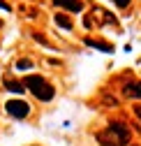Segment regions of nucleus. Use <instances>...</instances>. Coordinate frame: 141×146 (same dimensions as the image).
I'll list each match as a JSON object with an SVG mask.
<instances>
[{
  "label": "nucleus",
  "instance_id": "obj_3",
  "mask_svg": "<svg viewBox=\"0 0 141 146\" xmlns=\"http://www.w3.org/2000/svg\"><path fill=\"white\" fill-rule=\"evenodd\" d=\"M53 5L56 7H63L67 12H81L83 9V3L81 0H53Z\"/></svg>",
  "mask_w": 141,
  "mask_h": 146
},
{
  "label": "nucleus",
  "instance_id": "obj_6",
  "mask_svg": "<svg viewBox=\"0 0 141 146\" xmlns=\"http://www.w3.org/2000/svg\"><path fill=\"white\" fill-rule=\"evenodd\" d=\"M5 88L12 90V93H23V90H26V86L21 81H14V79H7V77H5Z\"/></svg>",
  "mask_w": 141,
  "mask_h": 146
},
{
  "label": "nucleus",
  "instance_id": "obj_1",
  "mask_svg": "<svg viewBox=\"0 0 141 146\" xmlns=\"http://www.w3.org/2000/svg\"><path fill=\"white\" fill-rule=\"evenodd\" d=\"M23 86H26L37 100H42V102H49L51 98H53V93H56L53 86H51L49 81H44V77H40V74H28L26 81H23Z\"/></svg>",
  "mask_w": 141,
  "mask_h": 146
},
{
  "label": "nucleus",
  "instance_id": "obj_4",
  "mask_svg": "<svg viewBox=\"0 0 141 146\" xmlns=\"http://www.w3.org/2000/svg\"><path fill=\"white\" fill-rule=\"evenodd\" d=\"M123 93H125L127 98H136V100H141V81H132V84H127L125 88H123Z\"/></svg>",
  "mask_w": 141,
  "mask_h": 146
},
{
  "label": "nucleus",
  "instance_id": "obj_10",
  "mask_svg": "<svg viewBox=\"0 0 141 146\" xmlns=\"http://www.w3.org/2000/svg\"><path fill=\"white\" fill-rule=\"evenodd\" d=\"M113 3H116V5L123 9V7H127V5H130V0H113Z\"/></svg>",
  "mask_w": 141,
  "mask_h": 146
},
{
  "label": "nucleus",
  "instance_id": "obj_7",
  "mask_svg": "<svg viewBox=\"0 0 141 146\" xmlns=\"http://www.w3.org/2000/svg\"><path fill=\"white\" fill-rule=\"evenodd\" d=\"M56 23L58 26H63V28H72V21H69V16H65V14H56Z\"/></svg>",
  "mask_w": 141,
  "mask_h": 146
},
{
  "label": "nucleus",
  "instance_id": "obj_5",
  "mask_svg": "<svg viewBox=\"0 0 141 146\" xmlns=\"http://www.w3.org/2000/svg\"><path fill=\"white\" fill-rule=\"evenodd\" d=\"M86 44H88V46H95V49H102V51H107V53L113 51V46H111L109 42H99V40H90V37H86Z\"/></svg>",
  "mask_w": 141,
  "mask_h": 146
},
{
  "label": "nucleus",
  "instance_id": "obj_13",
  "mask_svg": "<svg viewBox=\"0 0 141 146\" xmlns=\"http://www.w3.org/2000/svg\"><path fill=\"white\" fill-rule=\"evenodd\" d=\"M0 28H3V19H0Z\"/></svg>",
  "mask_w": 141,
  "mask_h": 146
},
{
  "label": "nucleus",
  "instance_id": "obj_9",
  "mask_svg": "<svg viewBox=\"0 0 141 146\" xmlns=\"http://www.w3.org/2000/svg\"><path fill=\"white\" fill-rule=\"evenodd\" d=\"M32 37H35V40H37L40 44H49V42H46V40L42 37V35H40V33H32Z\"/></svg>",
  "mask_w": 141,
  "mask_h": 146
},
{
  "label": "nucleus",
  "instance_id": "obj_8",
  "mask_svg": "<svg viewBox=\"0 0 141 146\" xmlns=\"http://www.w3.org/2000/svg\"><path fill=\"white\" fill-rule=\"evenodd\" d=\"M32 67V60H28V58H21V60H16V70H30Z\"/></svg>",
  "mask_w": 141,
  "mask_h": 146
},
{
  "label": "nucleus",
  "instance_id": "obj_2",
  "mask_svg": "<svg viewBox=\"0 0 141 146\" xmlns=\"http://www.w3.org/2000/svg\"><path fill=\"white\" fill-rule=\"evenodd\" d=\"M5 111L14 118H26L30 114V104L23 102V100H7L5 102Z\"/></svg>",
  "mask_w": 141,
  "mask_h": 146
},
{
  "label": "nucleus",
  "instance_id": "obj_11",
  "mask_svg": "<svg viewBox=\"0 0 141 146\" xmlns=\"http://www.w3.org/2000/svg\"><path fill=\"white\" fill-rule=\"evenodd\" d=\"M0 9H5V12H12V7L5 3V0H0Z\"/></svg>",
  "mask_w": 141,
  "mask_h": 146
},
{
  "label": "nucleus",
  "instance_id": "obj_12",
  "mask_svg": "<svg viewBox=\"0 0 141 146\" xmlns=\"http://www.w3.org/2000/svg\"><path fill=\"white\" fill-rule=\"evenodd\" d=\"M134 116L141 121V104H136V107H134Z\"/></svg>",
  "mask_w": 141,
  "mask_h": 146
}]
</instances>
